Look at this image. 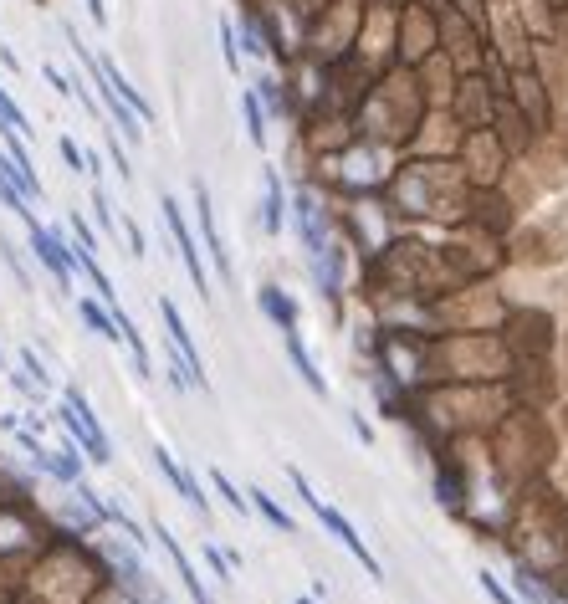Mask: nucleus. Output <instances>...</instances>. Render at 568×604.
<instances>
[{"label":"nucleus","mask_w":568,"mask_h":604,"mask_svg":"<svg viewBox=\"0 0 568 604\" xmlns=\"http://www.w3.org/2000/svg\"><path fill=\"white\" fill-rule=\"evenodd\" d=\"M11 369V359H6V349H0V374H6Z\"/></svg>","instance_id":"obj_32"},{"label":"nucleus","mask_w":568,"mask_h":604,"mask_svg":"<svg viewBox=\"0 0 568 604\" xmlns=\"http://www.w3.org/2000/svg\"><path fill=\"white\" fill-rule=\"evenodd\" d=\"M190 205H195V221H200V241H205V262H210V272L221 277L226 287L236 282V267H231V251H226V241H221V226H215V205H210V185L195 175L190 180Z\"/></svg>","instance_id":"obj_5"},{"label":"nucleus","mask_w":568,"mask_h":604,"mask_svg":"<svg viewBox=\"0 0 568 604\" xmlns=\"http://www.w3.org/2000/svg\"><path fill=\"white\" fill-rule=\"evenodd\" d=\"M282 471H287V482H292V492H297V502H302V507H308V512L318 517V523H323V533H333V538H338V543H343L348 553H354V558H359V569H364V574H369L374 584H384V569H379V558L369 553V543L359 538V528H354V523H348V517H343V512H338L333 502H323V497L313 492V482H308V477H302V471H297L292 461H287Z\"/></svg>","instance_id":"obj_2"},{"label":"nucleus","mask_w":568,"mask_h":604,"mask_svg":"<svg viewBox=\"0 0 568 604\" xmlns=\"http://www.w3.org/2000/svg\"><path fill=\"white\" fill-rule=\"evenodd\" d=\"M16 359H21V369H26V374H31V379L41 384V390H52V384H57V379H52V369H47V364L36 359V349H21Z\"/></svg>","instance_id":"obj_23"},{"label":"nucleus","mask_w":568,"mask_h":604,"mask_svg":"<svg viewBox=\"0 0 568 604\" xmlns=\"http://www.w3.org/2000/svg\"><path fill=\"white\" fill-rule=\"evenodd\" d=\"M0 67H6V72H21V62H16V52H11V47H0Z\"/></svg>","instance_id":"obj_31"},{"label":"nucleus","mask_w":568,"mask_h":604,"mask_svg":"<svg viewBox=\"0 0 568 604\" xmlns=\"http://www.w3.org/2000/svg\"><path fill=\"white\" fill-rule=\"evenodd\" d=\"M282 349H287V364L297 369V379L308 384V395H318V400H328V379H323V369H318V359L308 354V343H302V333H282Z\"/></svg>","instance_id":"obj_10"},{"label":"nucleus","mask_w":568,"mask_h":604,"mask_svg":"<svg viewBox=\"0 0 568 604\" xmlns=\"http://www.w3.org/2000/svg\"><path fill=\"white\" fill-rule=\"evenodd\" d=\"M57 425L67 430V436L77 441V451L93 461V466H108L113 461V441H108V430H103V420H98V410H93V400L82 395V384H62L57 390Z\"/></svg>","instance_id":"obj_1"},{"label":"nucleus","mask_w":568,"mask_h":604,"mask_svg":"<svg viewBox=\"0 0 568 604\" xmlns=\"http://www.w3.org/2000/svg\"><path fill=\"white\" fill-rule=\"evenodd\" d=\"M476 584H482V594H487L492 604H517V599H512V589H507V584H502L497 574H487V569L476 574Z\"/></svg>","instance_id":"obj_24"},{"label":"nucleus","mask_w":568,"mask_h":604,"mask_svg":"<svg viewBox=\"0 0 568 604\" xmlns=\"http://www.w3.org/2000/svg\"><path fill=\"white\" fill-rule=\"evenodd\" d=\"M67 231H72V241H77L82 251H98V236H93V226H87V215H77V210H72Z\"/></svg>","instance_id":"obj_25"},{"label":"nucleus","mask_w":568,"mask_h":604,"mask_svg":"<svg viewBox=\"0 0 568 604\" xmlns=\"http://www.w3.org/2000/svg\"><path fill=\"white\" fill-rule=\"evenodd\" d=\"M256 308L272 318V328L277 333H297V323H302V313H297V302H292V292H282L277 282H267V287H256Z\"/></svg>","instance_id":"obj_11"},{"label":"nucleus","mask_w":568,"mask_h":604,"mask_svg":"<svg viewBox=\"0 0 568 604\" xmlns=\"http://www.w3.org/2000/svg\"><path fill=\"white\" fill-rule=\"evenodd\" d=\"M159 215H164L169 246H174V256H180V267H185V277H190L195 297H200V302H210V267H205V256H200V241H195L190 221H185V205L174 200V195H159Z\"/></svg>","instance_id":"obj_3"},{"label":"nucleus","mask_w":568,"mask_h":604,"mask_svg":"<svg viewBox=\"0 0 568 604\" xmlns=\"http://www.w3.org/2000/svg\"><path fill=\"white\" fill-rule=\"evenodd\" d=\"M210 492H221V502H226L236 517H251V497H246V492H241V487L226 477L221 466H210Z\"/></svg>","instance_id":"obj_16"},{"label":"nucleus","mask_w":568,"mask_h":604,"mask_svg":"<svg viewBox=\"0 0 568 604\" xmlns=\"http://www.w3.org/2000/svg\"><path fill=\"white\" fill-rule=\"evenodd\" d=\"M149 456H154V466H159V477H164V482H169L174 492L185 497V507H190V512L200 517V523H210V497L200 492V482H195V471H190V466H180V461H174V451H169V446H154Z\"/></svg>","instance_id":"obj_7"},{"label":"nucleus","mask_w":568,"mask_h":604,"mask_svg":"<svg viewBox=\"0 0 568 604\" xmlns=\"http://www.w3.org/2000/svg\"><path fill=\"white\" fill-rule=\"evenodd\" d=\"M159 318H164V338H169L174 349L185 354V364H190V384H195L200 395H210V374H205V359H200V349H195V338H190V328H185L180 308H174V297H159Z\"/></svg>","instance_id":"obj_6"},{"label":"nucleus","mask_w":568,"mask_h":604,"mask_svg":"<svg viewBox=\"0 0 568 604\" xmlns=\"http://www.w3.org/2000/svg\"><path fill=\"white\" fill-rule=\"evenodd\" d=\"M149 533H154V538H159V548L169 553V564H174V574H180L185 594H190L195 604H215V599H210V589H205V579H200V574H195V564H190V553L180 548V538H174V533H169L164 523H154Z\"/></svg>","instance_id":"obj_9"},{"label":"nucleus","mask_w":568,"mask_h":604,"mask_svg":"<svg viewBox=\"0 0 568 604\" xmlns=\"http://www.w3.org/2000/svg\"><path fill=\"white\" fill-rule=\"evenodd\" d=\"M26 246H31V256H36V262L47 267L52 277H57V287H62V292H72V282H77V262H72V236H62L57 226L26 221Z\"/></svg>","instance_id":"obj_4"},{"label":"nucleus","mask_w":568,"mask_h":604,"mask_svg":"<svg viewBox=\"0 0 568 604\" xmlns=\"http://www.w3.org/2000/svg\"><path fill=\"white\" fill-rule=\"evenodd\" d=\"M98 62H103V77L113 82V93H118V98H123L128 108H134V113H139L144 123H154V108H149V98H144V93L134 88V82L123 77V72H118V62H113V57H98Z\"/></svg>","instance_id":"obj_15"},{"label":"nucleus","mask_w":568,"mask_h":604,"mask_svg":"<svg viewBox=\"0 0 568 604\" xmlns=\"http://www.w3.org/2000/svg\"><path fill=\"white\" fill-rule=\"evenodd\" d=\"M87 16H93V26H98V31L108 26V6H103V0H87Z\"/></svg>","instance_id":"obj_30"},{"label":"nucleus","mask_w":568,"mask_h":604,"mask_svg":"<svg viewBox=\"0 0 568 604\" xmlns=\"http://www.w3.org/2000/svg\"><path fill=\"white\" fill-rule=\"evenodd\" d=\"M246 497H251V512L261 517L267 528H277V533H297V523H292V512L272 497V492H261V487H246Z\"/></svg>","instance_id":"obj_14"},{"label":"nucleus","mask_w":568,"mask_h":604,"mask_svg":"<svg viewBox=\"0 0 568 604\" xmlns=\"http://www.w3.org/2000/svg\"><path fill=\"white\" fill-rule=\"evenodd\" d=\"M118 226H123V236H128V256H134V262H144V251H149V246H144V231H139L134 221H118Z\"/></svg>","instance_id":"obj_28"},{"label":"nucleus","mask_w":568,"mask_h":604,"mask_svg":"<svg viewBox=\"0 0 568 604\" xmlns=\"http://www.w3.org/2000/svg\"><path fill=\"white\" fill-rule=\"evenodd\" d=\"M200 558H205V569L215 574V584H236V564H241L236 553H226L221 543H205V548H200Z\"/></svg>","instance_id":"obj_17"},{"label":"nucleus","mask_w":568,"mask_h":604,"mask_svg":"<svg viewBox=\"0 0 568 604\" xmlns=\"http://www.w3.org/2000/svg\"><path fill=\"white\" fill-rule=\"evenodd\" d=\"M0 134H21V139H31V123H26L21 103L6 93V82H0Z\"/></svg>","instance_id":"obj_18"},{"label":"nucleus","mask_w":568,"mask_h":604,"mask_svg":"<svg viewBox=\"0 0 568 604\" xmlns=\"http://www.w3.org/2000/svg\"><path fill=\"white\" fill-rule=\"evenodd\" d=\"M221 57H226V67H231V72H241V41H236V21H226V16H221Z\"/></svg>","instance_id":"obj_21"},{"label":"nucleus","mask_w":568,"mask_h":604,"mask_svg":"<svg viewBox=\"0 0 568 604\" xmlns=\"http://www.w3.org/2000/svg\"><path fill=\"white\" fill-rule=\"evenodd\" d=\"M0 262H6L11 267V277H16V287H26L31 292V272H26V262H21V251L6 241V236H0Z\"/></svg>","instance_id":"obj_20"},{"label":"nucleus","mask_w":568,"mask_h":604,"mask_svg":"<svg viewBox=\"0 0 568 604\" xmlns=\"http://www.w3.org/2000/svg\"><path fill=\"white\" fill-rule=\"evenodd\" d=\"M108 159L118 169V180H134V164H128V149L118 144V134H108Z\"/></svg>","instance_id":"obj_27"},{"label":"nucleus","mask_w":568,"mask_h":604,"mask_svg":"<svg viewBox=\"0 0 568 604\" xmlns=\"http://www.w3.org/2000/svg\"><path fill=\"white\" fill-rule=\"evenodd\" d=\"M57 149H62V159H67V169H72V175H87V154L77 149V139H57Z\"/></svg>","instance_id":"obj_26"},{"label":"nucleus","mask_w":568,"mask_h":604,"mask_svg":"<svg viewBox=\"0 0 568 604\" xmlns=\"http://www.w3.org/2000/svg\"><path fill=\"white\" fill-rule=\"evenodd\" d=\"M348 425H354V436H359L364 446H374V425H369V420H364L359 410H348Z\"/></svg>","instance_id":"obj_29"},{"label":"nucleus","mask_w":568,"mask_h":604,"mask_svg":"<svg viewBox=\"0 0 568 604\" xmlns=\"http://www.w3.org/2000/svg\"><path fill=\"white\" fill-rule=\"evenodd\" d=\"M251 88H256V98H261V103H267V113H282V108H287V103H282V82H277V77H256Z\"/></svg>","instance_id":"obj_22"},{"label":"nucleus","mask_w":568,"mask_h":604,"mask_svg":"<svg viewBox=\"0 0 568 604\" xmlns=\"http://www.w3.org/2000/svg\"><path fill=\"white\" fill-rule=\"evenodd\" d=\"M87 205H93V215H98V231L103 236H118V215H113V200H108L103 185H93V200H87Z\"/></svg>","instance_id":"obj_19"},{"label":"nucleus","mask_w":568,"mask_h":604,"mask_svg":"<svg viewBox=\"0 0 568 604\" xmlns=\"http://www.w3.org/2000/svg\"><path fill=\"white\" fill-rule=\"evenodd\" d=\"M287 221H292V195H287V185L277 175V164H267L261 169V231L277 241Z\"/></svg>","instance_id":"obj_8"},{"label":"nucleus","mask_w":568,"mask_h":604,"mask_svg":"<svg viewBox=\"0 0 568 604\" xmlns=\"http://www.w3.org/2000/svg\"><path fill=\"white\" fill-rule=\"evenodd\" d=\"M241 118H246V139H251V149L267 154V144H272V134H267L272 113H267V103L256 98V88H246V93H241Z\"/></svg>","instance_id":"obj_13"},{"label":"nucleus","mask_w":568,"mask_h":604,"mask_svg":"<svg viewBox=\"0 0 568 604\" xmlns=\"http://www.w3.org/2000/svg\"><path fill=\"white\" fill-rule=\"evenodd\" d=\"M77 318L93 328L103 343H123V328H118V318H113L108 302H98V297H77Z\"/></svg>","instance_id":"obj_12"}]
</instances>
